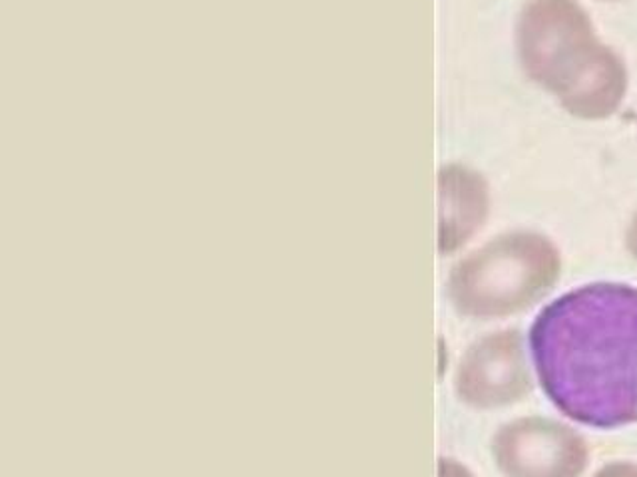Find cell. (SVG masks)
I'll list each match as a JSON object with an SVG mask.
<instances>
[{
  "label": "cell",
  "instance_id": "8",
  "mask_svg": "<svg viewBox=\"0 0 637 477\" xmlns=\"http://www.w3.org/2000/svg\"><path fill=\"white\" fill-rule=\"evenodd\" d=\"M440 476L443 477H475L465 466H460L458 462H453V459H443V466H440Z\"/></svg>",
  "mask_w": 637,
  "mask_h": 477
},
{
  "label": "cell",
  "instance_id": "2",
  "mask_svg": "<svg viewBox=\"0 0 637 477\" xmlns=\"http://www.w3.org/2000/svg\"><path fill=\"white\" fill-rule=\"evenodd\" d=\"M517 49L528 78L576 118H609L626 98V62L597 39L576 0H528L518 17Z\"/></svg>",
  "mask_w": 637,
  "mask_h": 477
},
{
  "label": "cell",
  "instance_id": "5",
  "mask_svg": "<svg viewBox=\"0 0 637 477\" xmlns=\"http://www.w3.org/2000/svg\"><path fill=\"white\" fill-rule=\"evenodd\" d=\"M527 342L520 330H496L468 348L456 372V394L480 410L512 406L532 392Z\"/></svg>",
  "mask_w": 637,
  "mask_h": 477
},
{
  "label": "cell",
  "instance_id": "6",
  "mask_svg": "<svg viewBox=\"0 0 637 477\" xmlns=\"http://www.w3.org/2000/svg\"><path fill=\"white\" fill-rule=\"evenodd\" d=\"M490 213L486 179L465 166H446L440 171V251L448 255L466 245Z\"/></svg>",
  "mask_w": 637,
  "mask_h": 477
},
{
  "label": "cell",
  "instance_id": "3",
  "mask_svg": "<svg viewBox=\"0 0 637 477\" xmlns=\"http://www.w3.org/2000/svg\"><path fill=\"white\" fill-rule=\"evenodd\" d=\"M562 257L552 239L510 231L466 255L448 278L456 310L478 320L508 318L534 307L556 285Z\"/></svg>",
  "mask_w": 637,
  "mask_h": 477
},
{
  "label": "cell",
  "instance_id": "4",
  "mask_svg": "<svg viewBox=\"0 0 637 477\" xmlns=\"http://www.w3.org/2000/svg\"><path fill=\"white\" fill-rule=\"evenodd\" d=\"M492 456L505 477H582L590 464L586 437L544 416L518 417L500 427Z\"/></svg>",
  "mask_w": 637,
  "mask_h": 477
},
{
  "label": "cell",
  "instance_id": "7",
  "mask_svg": "<svg viewBox=\"0 0 637 477\" xmlns=\"http://www.w3.org/2000/svg\"><path fill=\"white\" fill-rule=\"evenodd\" d=\"M594 477H637V464L634 462H609Z\"/></svg>",
  "mask_w": 637,
  "mask_h": 477
},
{
  "label": "cell",
  "instance_id": "1",
  "mask_svg": "<svg viewBox=\"0 0 637 477\" xmlns=\"http://www.w3.org/2000/svg\"><path fill=\"white\" fill-rule=\"evenodd\" d=\"M550 402L584 426L637 422V288L594 283L552 300L530 327Z\"/></svg>",
  "mask_w": 637,
  "mask_h": 477
},
{
  "label": "cell",
  "instance_id": "9",
  "mask_svg": "<svg viewBox=\"0 0 637 477\" xmlns=\"http://www.w3.org/2000/svg\"><path fill=\"white\" fill-rule=\"evenodd\" d=\"M626 247L629 251V255L637 261V211L634 213L631 221H629V227H627Z\"/></svg>",
  "mask_w": 637,
  "mask_h": 477
}]
</instances>
